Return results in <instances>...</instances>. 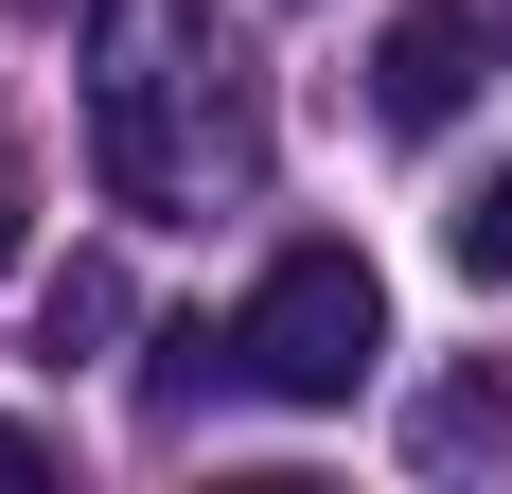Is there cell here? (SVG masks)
<instances>
[{
    "mask_svg": "<svg viewBox=\"0 0 512 494\" xmlns=\"http://www.w3.org/2000/svg\"><path fill=\"white\" fill-rule=\"evenodd\" d=\"M53 477V442H36V424H0V494H36Z\"/></svg>",
    "mask_w": 512,
    "mask_h": 494,
    "instance_id": "obj_7",
    "label": "cell"
},
{
    "mask_svg": "<svg viewBox=\"0 0 512 494\" xmlns=\"http://www.w3.org/2000/svg\"><path fill=\"white\" fill-rule=\"evenodd\" d=\"M18 212H36V177H18V142H0V265H18Z\"/></svg>",
    "mask_w": 512,
    "mask_h": 494,
    "instance_id": "obj_8",
    "label": "cell"
},
{
    "mask_svg": "<svg viewBox=\"0 0 512 494\" xmlns=\"http://www.w3.org/2000/svg\"><path fill=\"white\" fill-rule=\"evenodd\" d=\"M442 247H460V283H495V300H512V159L460 195V230H442Z\"/></svg>",
    "mask_w": 512,
    "mask_h": 494,
    "instance_id": "obj_5",
    "label": "cell"
},
{
    "mask_svg": "<svg viewBox=\"0 0 512 494\" xmlns=\"http://www.w3.org/2000/svg\"><path fill=\"white\" fill-rule=\"evenodd\" d=\"M424 459H512V371H477V389L424 406Z\"/></svg>",
    "mask_w": 512,
    "mask_h": 494,
    "instance_id": "obj_4",
    "label": "cell"
},
{
    "mask_svg": "<svg viewBox=\"0 0 512 494\" xmlns=\"http://www.w3.org/2000/svg\"><path fill=\"white\" fill-rule=\"evenodd\" d=\"M89 177L142 230H212L265 195V71L212 36V0H106L89 18Z\"/></svg>",
    "mask_w": 512,
    "mask_h": 494,
    "instance_id": "obj_1",
    "label": "cell"
},
{
    "mask_svg": "<svg viewBox=\"0 0 512 494\" xmlns=\"http://www.w3.org/2000/svg\"><path fill=\"white\" fill-rule=\"evenodd\" d=\"M460 89H477V18H460V0H407L389 53H371V106L424 142V124H460Z\"/></svg>",
    "mask_w": 512,
    "mask_h": 494,
    "instance_id": "obj_3",
    "label": "cell"
},
{
    "mask_svg": "<svg viewBox=\"0 0 512 494\" xmlns=\"http://www.w3.org/2000/svg\"><path fill=\"white\" fill-rule=\"evenodd\" d=\"M371 353H389V300H371L354 247H283L230 300V389H265V406H354Z\"/></svg>",
    "mask_w": 512,
    "mask_h": 494,
    "instance_id": "obj_2",
    "label": "cell"
},
{
    "mask_svg": "<svg viewBox=\"0 0 512 494\" xmlns=\"http://www.w3.org/2000/svg\"><path fill=\"white\" fill-rule=\"evenodd\" d=\"M71 336H124V283H106V265H71V283H53V353Z\"/></svg>",
    "mask_w": 512,
    "mask_h": 494,
    "instance_id": "obj_6",
    "label": "cell"
}]
</instances>
